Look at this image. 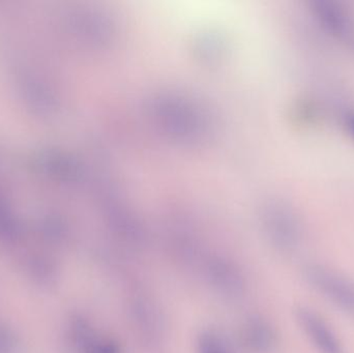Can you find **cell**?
Here are the masks:
<instances>
[{
	"instance_id": "cell-1",
	"label": "cell",
	"mask_w": 354,
	"mask_h": 353,
	"mask_svg": "<svg viewBox=\"0 0 354 353\" xmlns=\"http://www.w3.org/2000/svg\"><path fill=\"white\" fill-rule=\"evenodd\" d=\"M260 224L266 238L279 250H291L299 244L301 227L295 213L282 202L270 201L260 211Z\"/></svg>"
},
{
	"instance_id": "cell-2",
	"label": "cell",
	"mask_w": 354,
	"mask_h": 353,
	"mask_svg": "<svg viewBox=\"0 0 354 353\" xmlns=\"http://www.w3.org/2000/svg\"><path fill=\"white\" fill-rule=\"evenodd\" d=\"M307 280L322 296L344 311L354 314V283L340 274L324 267H309Z\"/></svg>"
},
{
	"instance_id": "cell-3",
	"label": "cell",
	"mask_w": 354,
	"mask_h": 353,
	"mask_svg": "<svg viewBox=\"0 0 354 353\" xmlns=\"http://www.w3.org/2000/svg\"><path fill=\"white\" fill-rule=\"evenodd\" d=\"M311 10L328 35L354 50V18L348 10L339 2L326 0L312 2Z\"/></svg>"
},
{
	"instance_id": "cell-4",
	"label": "cell",
	"mask_w": 354,
	"mask_h": 353,
	"mask_svg": "<svg viewBox=\"0 0 354 353\" xmlns=\"http://www.w3.org/2000/svg\"><path fill=\"white\" fill-rule=\"evenodd\" d=\"M301 330L320 353H344L338 337L317 313L307 308L297 311Z\"/></svg>"
},
{
	"instance_id": "cell-5",
	"label": "cell",
	"mask_w": 354,
	"mask_h": 353,
	"mask_svg": "<svg viewBox=\"0 0 354 353\" xmlns=\"http://www.w3.org/2000/svg\"><path fill=\"white\" fill-rule=\"evenodd\" d=\"M241 339L245 350L253 353H268L276 345L274 329L260 318H253L245 323Z\"/></svg>"
},
{
	"instance_id": "cell-6",
	"label": "cell",
	"mask_w": 354,
	"mask_h": 353,
	"mask_svg": "<svg viewBox=\"0 0 354 353\" xmlns=\"http://www.w3.org/2000/svg\"><path fill=\"white\" fill-rule=\"evenodd\" d=\"M207 276L210 282L225 294H236L241 292L243 279L232 263L220 258L210 260L207 265Z\"/></svg>"
},
{
	"instance_id": "cell-7",
	"label": "cell",
	"mask_w": 354,
	"mask_h": 353,
	"mask_svg": "<svg viewBox=\"0 0 354 353\" xmlns=\"http://www.w3.org/2000/svg\"><path fill=\"white\" fill-rule=\"evenodd\" d=\"M199 353H229L222 338L214 332H204L198 342Z\"/></svg>"
},
{
	"instance_id": "cell-8",
	"label": "cell",
	"mask_w": 354,
	"mask_h": 353,
	"mask_svg": "<svg viewBox=\"0 0 354 353\" xmlns=\"http://www.w3.org/2000/svg\"><path fill=\"white\" fill-rule=\"evenodd\" d=\"M31 274L33 277L39 279V281L50 282L55 277V269L51 263L47 260H41V258L33 260L30 267Z\"/></svg>"
},
{
	"instance_id": "cell-9",
	"label": "cell",
	"mask_w": 354,
	"mask_h": 353,
	"mask_svg": "<svg viewBox=\"0 0 354 353\" xmlns=\"http://www.w3.org/2000/svg\"><path fill=\"white\" fill-rule=\"evenodd\" d=\"M15 340L10 332L0 329V353H10L14 350Z\"/></svg>"
},
{
	"instance_id": "cell-10",
	"label": "cell",
	"mask_w": 354,
	"mask_h": 353,
	"mask_svg": "<svg viewBox=\"0 0 354 353\" xmlns=\"http://www.w3.org/2000/svg\"><path fill=\"white\" fill-rule=\"evenodd\" d=\"M345 126L354 140V111L347 112L345 114Z\"/></svg>"
},
{
	"instance_id": "cell-11",
	"label": "cell",
	"mask_w": 354,
	"mask_h": 353,
	"mask_svg": "<svg viewBox=\"0 0 354 353\" xmlns=\"http://www.w3.org/2000/svg\"><path fill=\"white\" fill-rule=\"evenodd\" d=\"M141 58H142V51H141ZM142 72H143V62H142ZM143 84H145V75H143Z\"/></svg>"
},
{
	"instance_id": "cell-12",
	"label": "cell",
	"mask_w": 354,
	"mask_h": 353,
	"mask_svg": "<svg viewBox=\"0 0 354 353\" xmlns=\"http://www.w3.org/2000/svg\"><path fill=\"white\" fill-rule=\"evenodd\" d=\"M135 86H136V77H135ZM138 93V86L136 87V93Z\"/></svg>"
}]
</instances>
